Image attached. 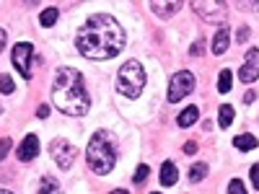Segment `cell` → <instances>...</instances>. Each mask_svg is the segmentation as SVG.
<instances>
[{
  "label": "cell",
  "instance_id": "6da1fadb",
  "mask_svg": "<svg viewBox=\"0 0 259 194\" xmlns=\"http://www.w3.org/2000/svg\"><path fill=\"white\" fill-rule=\"evenodd\" d=\"M75 50L85 60H112L124 50V31L109 13H94L75 34Z\"/></svg>",
  "mask_w": 259,
  "mask_h": 194
},
{
  "label": "cell",
  "instance_id": "f546056e",
  "mask_svg": "<svg viewBox=\"0 0 259 194\" xmlns=\"http://www.w3.org/2000/svg\"><path fill=\"white\" fill-rule=\"evenodd\" d=\"M239 8H244V11H256L259 3H239Z\"/></svg>",
  "mask_w": 259,
  "mask_h": 194
},
{
  "label": "cell",
  "instance_id": "d6a6232c",
  "mask_svg": "<svg viewBox=\"0 0 259 194\" xmlns=\"http://www.w3.org/2000/svg\"><path fill=\"white\" fill-rule=\"evenodd\" d=\"M0 194H13L11 189H0Z\"/></svg>",
  "mask_w": 259,
  "mask_h": 194
},
{
  "label": "cell",
  "instance_id": "1f68e13d",
  "mask_svg": "<svg viewBox=\"0 0 259 194\" xmlns=\"http://www.w3.org/2000/svg\"><path fill=\"white\" fill-rule=\"evenodd\" d=\"M112 194H127V191H124V189H114Z\"/></svg>",
  "mask_w": 259,
  "mask_h": 194
},
{
  "label": "cell",
  "instance_id": "836d02e7",
  "mask_svg": "<svg viewBox=\"0 0 259 194\" xmlns=\"http://www.w3.org/2000/svg\"><path fill=\"white\" fill-rule=\"evenodd\" d=\"M153 194H158V191H153Z\"/></svg>",
  "mask_w": 259,
  "mask_h": 194
},
{
  "label": "cell",
  "instance_id": "83f0119b",
  "mask_svg": "<svg viewBox=\"0 0 259 194\" xmlns=\"http://www.w3.org/2000/svg\"><path fill=\"white\" fill-rule=\"evenodd\" d=\"M36 117H39V119H47V117H50V106H39Z\"/></svg>",
  "mask_w": 259,
  "mask_h": 194
},
{
  "label": "cell",
  "instance_id": "4316f807",
  "mask_svg": "<svg viewBox=\"0 0 259 194\" xmlns=\"http://www.w3.org/2000/svg\"><path fill=\"white\" fill-rule=\"evenodd\" d=\"M8 150H11V137H3V153H0V158H8Z\"/></svg>",
  "mask_w": 259,
  "mask_h": 194
},
{
  "label": "cell",
  "instance_id": "ac0fdd59",
  "mask_svg": "<svg viewBox=\"0 0 259 194\" xmlns=\"http://www.w3.org/2000/svg\"><path fill=\"white\" fill-rule=\"evenodd\" d=\"M57 16H60L57 8H45V11H41V16H39V24H41V26H55Z\"/></svg>",
  "mask_w": 259,
  "mask_h": 194
},
{
  "label": "cell",
  "instance_id": "f1b7e54d",
  "mask_svg": "<svg viewBox=\"0 0 259 194\" xmlns=\"http://www.w3.org/2000/svg\"><path fill=\"white\" fill-rule=\"evenodd\" d=\"M194 150H197V142H187V145H184V153H187V156H194Z\"/></svg>",
  "mask_w": 259,
  "mask_h": 194
},
{
  "label": "cell",
  "instance_id": "d6986e66",
  "mask_svg": "<svg viewBox=\"0 0 259 194\" xmlns=\"http://www.w3.org/2000/svg\"><path fill=\"white\" fill-rule=\"evenodd\" d=\"M231 83H233V73H231V70H221V78H218V93H228V91H231Z\"/></svg>",
  "mask_w": 259,
  "mask_h": 194
},
{
  "label": "cell",
  "instance_id": "52a82bcc",
  "mask_svg": "<svg viewBox=\"0 0 259 194\" xmlns=\"http://www.w3.org/2000/svg\"><path fill=\"white\" fill-rule=\"evenodd\" d=\"M192 11L197 13L200 18H205L207 24H218V21L226 18V3H215V0H194Z\"/></svg>",
  "mask_w": 259,
  "mask_h": 194
},
{
  "label": "cell",
  "instance_id": "2e32d148",
  "mask_svg": "<svg viewBox=\"0 0 259 194\" xmlns=\"http://www.w3.org/2000/svg\"><path fill=\"white\" fill-rule=\"evenodd\" d=\"M233 145L239 148V150H244V153H249V150H254L259 142H256L254 135H239V137H233Z\"/></svg>",
  "mask_w": 259,
  "mask_h": 194
},
{
  "label": "cell",
  "instance_id": "cb8c5ba5",
  "mask_svg": "<svg viewBox=\"0 0 259 194\" xmlns=\"http://www.w3.org/2000/svg\"><path fill=\"white\" fill-rule=\"evenodd\" d=\"M249 36H251V29H249V26H241L239 31H236V41H239V44H244Z\"/></svg>",
  "mask_w": 259,
  "mask_h": 194
},
{
  "label": "cell",
  "instance_id": "9c48e42d",
  "mask_svg": "<svg viewBox=\"0 0 259 194\" xmlns=\"http://www.w3.org/2000/svg\"><path fill=\"white\" fill-rule=\"evenodd\" d=\"M259 78V50H246L244 65L239 70V80L241 83H254Z\"/></svg>",
  "mask_w": 259,
  "mask_h": 194
},
{
  "label": "cell",
  "instance_id": "e0dca14e",
  "mask_svg": "<svg viewBox=\"0 0 259 194\" xmlns=\"http://www.w3.org/2000/svg\"><path fill=\"white\" fill-rule=\"evenodd\" d=\"M218 122H221L223 129L231 127V122H233V106H231V104H223L221 109H218Z\"/></svg>",
  "mask_w": 259,
  "mask_h": 194
},
{
  "label": "cell",
  "instance_id": "4fadbf2b",
  "mask_svg": "<svg viewBox=\"0 0 259 194\" xmlns=\"http://www.w3.org/2000/svg\"><path fill=\"white\" fill-rule=\"evenodd\" d=\"M36 194H62V186H60V181L55 176H41Z\"/></svg>",
  "mask_w": 259,
  "mask_h": 194
},
{
  "label": "cell",
  "instance_id": "7c38bea8",
  "mask_svg": "<svg viewBox=\"0 0 259 194\" xmlns=\"http://www.w3.org/2000/svg\"><path fill=\"white\" fill-rule=\"evenodd\" d=\"M228 39H231L228 26H218V31L212 36V55H226L228 52Z\"/></svg>",
  "mask_w": 259,
  "mask_h": 194
},
{
  "label": "cell",
  "instance_id": "30bf717a",
  "mask_svg": "<svg viewBox=\"0 0 259 194\" xmlns=\"http://www.w3.org/2000/svg\"><path fill=\"white\" fill-rule=\"evenodd\" d=\"M36 153H39V137L36 135H26L24 137V142L18 145V161H34L36 158Z\"/></svg>",
  "mask_w": 259,
  "mask_h": 194
},
{
  "label": "cell",
  "instance_id": "603a6c76",
  "mask_svg": "<svg viewBox=\"0 0 259 194\" xmlns=\"http://www.w3.org/2000/svg\"><path fill=\"white\" fill-rule=\"evenodd\" d=\"M228 194H246V189H244V184L239 179H231L228 181Z\"/></svg>",
  "mask_w": 259,
  "mask_h": 194
},
{
  "label": "cell",
  "instance_id": "9a60e30c",
  "mask_svg": "<svg viewBox=\"0 0 259 194\" xmlns=\"http://www.w3.org/2000/svg\"><path fill=\"white\" fill-rule=\"evenodd\" d=\"M197 117H200V109H197V106H187V109L179 114L177 124H179V127H192L194 122H197Z\"/></svg>",
  "mask_w": 259,
  "mask_h": 194
},
{
  "label": "cell",
  "instance_id": "277c9868",
  "mask_svg": "<svg viewBox=\"0 0 259 194\" xmlns=\"http://www.w3.org/2000/svg\"><path fill=\"white\" fill-rule=\"evenodd\" d=\"M145 88V70L138 60H127L117 73V91L127 99H138Z\"/></svg>",
  "mask_w": 259,
  "mask_h": 194
},
{
  "label": "cell",
  "instance_id": "484cf974",
  "mask_svg": "<svg viewBox=\"0 0 259 194\" xmlns=\"http://www.w3.org/2000/svg\"><path fill=\"white\" fill-rule=\"evenodd\" d=\"M251 184H254V189H259V163L251 166Z\"/></svg>",
  "mask_w": 259,
  "mask_h": 194
},
{
  "label": "cell",
  "instance_id": "5b68a950",
  "mask_svg": "<svg viewBox=\"0 0 259 194\" xmlns=\"http://www.w3.org/2000/svg\"><path fill=\"white\" fill-rule=\"evenodd\" d=\"M194 91V75L189 70H177V75H171V83H168V101L177 104L182 99H187L189 93Z\"/></svg>",
  "mask_w": 259,
  "mask_h": 194
},
{
  "label": "cell",
  "instance_id": "44dd1931",
  "mask_svg": "<svg viewBox=\"0 0 259 194\" xmlns=\"http://www.w3.org/2000/svg\"><path fill=\"white\" fill-rule=\"evenodd\" d=\"M0 88H3V96H11V93L16 91V85H13V80H11V75H8V73L0 75Z\"/></svg>",
  "mask_w": 259,
  "mask_h": 194
},
{
  "label": "cell",
  "instance_id": "8992f818",
  "mask_svg": "<svg viewBox=\"0 0 259 194\" xmlns=\"http://www.w3.org/2000/svg\"><path fill=\"white\" fill-rule=\"evenodd\" d=\"M50 153H52V158H55V163L60 166V168H65L68 171L70 166H73V161H75V145L70 142V140H65V137H55L52 142H50Z\"/></svg>",
  "mask_w": 259,
  "mask_h": 194
},
{
  "label": "cell",
  "instance_id": "4dcf8cb0",
  "mask_svg": "<svg viewBox=\"0 0 259 194\" xmlns=\"http://www.w3.org/2000/svg\"><path fill=\"white\" fill-rule=\"evenodd\" d=\"M254 99H256V93H254V91H249V93H246V96H244V101H246V104H251V101H254Z\"/></svg>",
  "mask_w": 259,
  "mask_h": 194
},
{
  "label": "cell",
  "instance_id": "7402d4cb",
  "mask_svg": "<svg viewBox=\"0 0 259 194\" xmlns=\"http://www.w3.org/2000/svg\"><path fill=\"white\" fill-rule=\"evenodd\" d=\"M148 174H150V168H148V166L143 163V166H138V171H135V176H133V181H135V184H143V181L148 179Z\"/></svg>",
  "mask_w": 259,
  "mask_h": 194
},
{
  "label": "cell",
  "instance_id": "d4e9b609",
  "mask_svg": "<svg viewBox=\"0 0 259 194\" xmlns=\"http://www.w3.org/2000/svg\"><path fill=\"white\" fill-rule=\"evenodd\" d=\"M202 50H205V39H197V41L192 44L189 55H192V57H200V55H202Z\"/></svg>",
  "mask_w": 259,
  "mask_h": 194
},
{
  "label": "cell",
  "instance_id": "ffe728a7",
  "mask_svg": "<svg viewBox=\"0 0 259 194\" xmlns=\"http://www.w3.org/2000/svg\"><path fill=\"white\" fill-rule=\"evenodd\" d=\"M205 176H207V163H194L189 168V179L192 181H202Z\"/></svg>",
  "mask_w": 259,
  "mask_h": 194
},
{
  "label": "cell",
  "instance_id": "3957f363",
  "mask_svg": "<svg viewBox=\"0 0 259 194\" xmlns=\"http://www.w3.org/2000/svg\"><path fill=\"white\" fill-rule=\"evenodd\" d=\"M85 158H89V168L94 174L104 176L109 174L117 163V137L109 132V129H99L94 132L89 150H85Z\"/></svg>",
  "mask_w": 259,
  "mask_h": 194
},
{
  "label": "cell",
  "instance_id": "ba28073f",
  "mask_svg": "<svg viewBox=\"0 0 259 194\" xmlns=\"http://www.w3.org/2000/svg\"><path fill=\"white\" fill-rule=\"evenodd\" d=\"M31 55H34V47L29 41H18L11 52V60H13V68L24 75L26 80L31 78Z\"/></svg>",
  "mask_w": 259,
  "mask_h": 194
},
{
  "label": "cell",
  "instance_id": "5bb4252c",
  "mask_svg": "<svg viewBox=\"0 0 259 194\" xmlns=\"http://www.w3.org/2000/svg\"><path fill=\"white\" fill-rule=\"evenodd\" d=\"M161 184L163 186H174L177 184V166L171 163V161H166L161 166Z\"/></svg>",
  "mask_w": 259,
  "mask_h": 194
},
{
  "label": "cell",
  "instance_id": "8fae6325",
  "mask_svg": "<svg viewBox=\"0 0 259 194\" xmlns=\"http://www.w3.org/2000/svg\"><path fill=\"white\" fill-rule=\"evenodd\" d=\"M148 8L153 11L156 16H161V18H171V16H177V13H179L182 3H179V0H168V3H161V0H153V3H148Z\"/></svg>",
  "mask_w": 259,
  "mask_h": 194
},
{
  "label": "cell",
  "instance_id": "7a4b0ae2",
  "mask_svg": "<svg viewBox=\"0 0 259 194\" xmlns=\"http://www.w3.org/2000/svg\"><path fill=\"white\" fill-rule=\"evenodd\" d=\"M52 104L62 114L83 117L91 109V96L85 91V83L80 70L75 68H60L52 80Z\"/></svg>",
  "mask_w": 259,
  "mask_h": 194
}]
</instances>
